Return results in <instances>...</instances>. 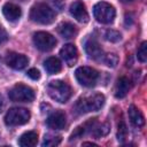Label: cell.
<instances>
[{"mask_svg": "<svg viewBox=\"0 0 147 147\" xmlns=\"http://www.w3.org/2000/svg\"><path fill=\"white\" fill-rule=\"evenodd\" d=\"M46 123L47 125L51 127V129H54V130H62L64 129L65 124H67V121H65V114L61 110H56L54 113H52L48 118L46 119Z\"/></svg>", "mask_w": 147, "mask_h": 147, "instance_id": "7c38bea8", "label": "cell"}, {"mask_svg": "<svg viewBox=\"0 0 147 147\" xmlns=\"http://www.w3.org/2000/svg\"><path fill=\"white\" fill-rule=\"evenodd\" d=\"M105 37H106L107 40H109V41H111V42H117V41H119V40L122 39L121 33H119L118 31H116V30H108V31L106 32Z\"/></svg>", "mask_w": 147, "mask_h": 147, "instance_id": "d4e9b609", "label": "cell"}, {"mask_svg": "<svg viewBox=\"0 0 147 147\" xmlns=\"http://www.w3.org/2000/svg\"><path fill=\"white\" fill-rule=\"evenodd\" d=\"M103 59V62L108 65V67H116V64L118 63V56L115 54V53H109V54H106L102 56Z\"/></svg>", "mask_w": 147, "mask_h": 147, "instance_id": "7402d4cb", "label": "cell"}, {"mask_svg": "<svg viewBox=\"0 0 147 147\" xmlns=\"http://www.w3.org/2000/svg\"><path fill=\"white\" fill-rule=\"evenodd\" d=\"M55 11L46 3H37L31 8L30 18L38 24H51L55 20Z\"/></svg>", "mask_w": 147, "mask_h": 147, "instance_id": "3957f363", "label": "cell"}, {"mask_svg": "<svg viewBox=\"0 0 147 147\" xmlns=\"http://www.w3.org/2000/svg\"><path fill=\"white\" fill-rule=\"evenodd\" d=\"M44 67L46 69V71L48 74H57L61 71L62 69V64H61V61L57 59V57H48L45 62H44Z\"/></svg>", "mask_w": 147, "mask_h": 147, "instance_id": "d6986e66", "label": "cell"}, {"mask_svg": "<svg viewBox=\"0 0 147 147\" xmlns=\"http://www.w3.org/2000/svg\"><path fill=\"white\" fill-rule=\"evenodd\" d=\"M2 13L5 15V17L9 21V22H15L17 21L21 15H22V10L21 8L15 5V3H11V2H7L3 5L2 7Z\"/></svg>", "mask_w": 147, "mask_h": 147, "instance_id": "4fadbf2b", "label": "cell"}, {"mask_svg": "<svg viewBox=\"0 0 147 147\" xmlns=\"http://www.w3.org/2000/svg\"><path fill=\"white\" fill-rule=\"evenodd\" d=\"M105 103V96L101 93H94L87 96L79 98L75 103V110L78 114L99 110Z\"/></svg>", "mask_w": 147, "mask_h": 147, "instance_id": "6da1fadb", "label": "cell"}, {"mask_svg": "<svg viewBox=\"0 0 147 147\" xmlns=\"http://www.w3.org/2000/svg\"><path fill=\"white\" fill-rule=\"evenodd\" d=\"M7 40V32L5 31V29L0 25V44Z\"/></svg>", "mask_w": 147, "mask_h": 147, "instance_id": "4316f807", "label": "cell"}, {"mask_svg": "<svg viewBox=\"0 0 147 147\" xmlns=\"http://www.w3.org/2000/svg\"><path fill=\"white\" fill-rule=\"evenodd\" d=\"M8 96L11 101L15 102H31L34 100V91L24 84H17L15 85L8 93Z\"/></svg>", "mask_w": 147, "mask_h": 147, "instance_id": "8992f818", "label": "cell"}, {"mask_svg": "<svg viewBox=\"0 0 147 147\" xmlns=\"http://www.w3.org/2000/svg\"><path fill=\"white\" fill-rule=\"evenodd\" d=\"M76 79L78 80V83L85 87H92L96 84L98 78H99V74L95 69L90 68V67H79L76 69L75 72Z\"/></svg>", "mask_w": 147, "mask_h": 147, "instance_id": "52a82bcc", "label": "cell"}, {"mask_svg": "<svg viewBox=\"0 0 147 147\" xmlns=\"http://www.w3.org/2000/svg\"><path fill=\"white\" fill-rule=\"evenodd\" d=\"M110 130V125L108 123H101V124H94V126L92 127V131L91 133L96 137V138H100V137H103L106 136Z\"/></svg>", "mask_w": 147, "mask_h": 147, "instance_id": "ffe728a7", "label": "cell"}, {"mask_svg": "<svg viewBox=\"0 0 147 147\" xmlns=\"http://www.w3.org/2000/svg\"><path fill=\"white\" fill-rule=\"evenodd\" d=\"M85 51L87 53V55L94 60H98L100 57L103 56V51L101 48V46L99 45V42L93 39V38H90L86 42H85Z\"/></svg>", "mask_w": 147, "mask_h": 147, "instance_id": "5bb4252c", "label": "cell"}, {"mask_svg": "<svg viewBox=\"0 0 147 147\" xmlns=\"http://www.w3.org/2000/svg\"><path fill=\"white\" fill-rule=\"evenodd\" d=\"M121 2H123V3H130V2H132V1H134V0H119Z\"/></svg>", "mask_w": 147, "mask_h": 147, "instance_id": "f546056e", "label": "cell"}, {"mask_svg": "<svg viewBox=\"0 0 147 147\" xmlns=\"http://www.w3.org/2000/svg\"><path fill=\"white\" fill-rule=\"evenodd\" d=\"M86 145H90V146H95L94 142H83V146H86Z\"/></svg>", "mask_w": 147, "mask_h": 147, "instance_id": "f1b7e54d", "label": "cell"}, {"mask_svg": "<svg viewBox=\"0 0 147 147\" xmlns=\"http://www.w3.org/2000/svg\"><path fill=\"white\" fill-rule=\"evenodd\" d=\"M26 75H28L31 79H33V80H37V79L40 78V72H39V70L36 69V68H31L30 70H28Z\"/></svg>", "mask_w": 147, "mask_h": 147, "instance_id": "484cf974", "label": "cell"}, {"mask_svg": "<svg viewBox=\"0 0 147 147\" xmlns=\"http://www.w3.org/2000/svg\"><path fill=\"white\" fill-rule=\"evenodd\" d=\"M70 14L80 23H86L88 21V14L86 10V7L83 1L76 0L70 6Z\"/></svg>", "mask_w": 147, "mask_h": 147, "instance_id": "30bf717a", "label": "cell"}, {"mask_svg": "<svg viewBox=\"0 0 147 147\" xmlns=\"http://www.w3.org/2000/svg\"><path fill=\"white\" fill-rule=\"evenodd\" d=\"M127 114H129V118H130V122L136 126V127H141L144 126L145 124V117L144 115L141 114V111L136 107V106H130L129 107V110H127Z\"/></svg>", "mask_w": 147, "mask_h": 147, "instance_id": "2e32d148", "label": "cell"}, {"mask_svg": "<svg viewBox=\"0 0 147 147\" xmlns=\"http://www.w3.org/2000/svg\"><path fill=\"white\" fill-rule=\"evenodd\" d=\"M137 56H138V60L142 63L146 62L147 60V42L146 41H142L138 48V52H137Z\"/></svg>", "mask_w": 147, "mask_h": 147, "instance_id": "603a6c76", "label": "cell"}, {"mask_svg": "<svg viewBox=\"0 0 147 147\" xmlns=\"http://www.w3.org/2000/svg\"><path fill=\"white\" fill-rule=\"evenodd\" d=\"M47 92L53 100L60 103L67 102L72 94L70 85L63 80H52L47 86Z\"/></svg>", "mask_w": 147, "mask_h": 147, "instance_id": "7a4b0ae2", "label": "cell"}, {"mask_svg": "<svg viewBox=\"0 0 147 147\" xmlns=\"http://www.w3.org/2000/svg\"><path fill=\"white\" fill-rule=\"evenodd\" d=\"M31 114L25 108H10L6 116H5V123L9 126H16V125H23L30 121Z\"/></svg>", "mask_w": 147, "mask_h": 147, "instance_id": "5b68a950", "label": "cell"}, {"mask_svg": "<svg viewBox=\"0 0 147 147\" xmlns=\"http://www.w3.org/2000/svg\"><path fill=\"white\" fill-rule=\"evenodd\" d=\"M57 32L61 37H63L65 39H71L77 34V29L74 24H71L69 22H63V23L59 24Z\"/></svg>", "mask_w": 147, "mask_h": 147, "instance_id": "ac0fdd59", "label": "cell"}, {"mask_svg": "<svg viewBox=\"0 0 147 147\" xmlns=\"http://www.w3.org/2000/svg\"><path fill=\"white\" fill-rule=\"evenodd\" d=\"M2 107H3V99H2V95L0 94V113L2 110Z\"/></svg>", "mask_w": 147, "mask_h": 147, "instance_id": "83f0119b", "label": "cell"}, {"mask_svg": "<svg viewBox=\"0 0 147 147\" xmlns=\"http://www.w3.org/2000/svg\"><path fill=\"white\" fill-rule=\"evenodd\" d=\"M38 142V133L36 131H28L18 139V145L22 147H33Z\"/></svg>", "mask_w": 147, "mask_h": 147, "instance_id": "e0dca14e", "label": "cell"}, {"mask_svg": "<svg viewBox=\"0 0 147 147\" xmlns=\"http://www.w3.org/2000/svg\"><path fill=\"white\" fill-rule=\"evenodd\" d=\"M93 15L98 22L102 24H110L115 18L116 11L114 6L106 1H101L93 7Z\"/></svg>", "mask_w": 147, "mask_h": 147, "instance_id": "277c9868", "label": "cell"}, {"mask_svg": "<svg viewBox=\"0 0 147 147\" xmlns=\"http://www.w3.org/2000/svg\"><path fill=\"white\" fill-rule=\"evenodd\" d=\"M131 88V84H130V80L127 77L125 76H122L117 79L116 84H115V96L117 99H122L124 98L129 91Z\"/></svg>", "mask_w": 147, "mask_h": 147, "instance_id": "9a60e30c", "label": "cell"}, {"mask_svg": "<svg viewBox=\"0 0 147 147\" xmlns=\"http://www.w3.org/2000/svg\"><path fill=\"white\" fill-rule=\"evenodd\" d=\"M60 55L69 67H72L78 59V52L74 44H65L60 49Z\"/></svg>", "mask_w": 147, "mask_h": 147, "instance_id": "8fae6325", "label": "cell"}, {"mask_svg": "<svg viewBox=\"0 0 147 147\" xmlns=\"http://www.w3.org/2000/svg\"><path fill=\"white\" fill-rule=\"evenodd\" d=\"M5 61L8 67H10L11 69H15V70H22L29 63V59L24 54H18L15 52L7 53Z\"/></svg>", "mask_w": 147, "mask_h": 147, "instance_id": "9c48e42d", "label": "cell"}, {"mask_svg": "<svg viewBox=\"0 0 147 147\" xmlns=\"http://www.w3.org/2000/svg\"><path fill=\"white\" fill-rule=\"evenodd\" d=\"M61 142L60 136H45L42 146H57Z\"/></svg>", "mask_w": 147, "mask_h": 147, "instance_id": "cb8c5ba5", "label": "cell"}, {"mask_svg": "<svg viewBox=\"0 0 147 147\" xmlns=\"http://www.w3.org/2000/svg\"><path fill=\"white\" fill-rule=\"evenodd\" d=\"M33 44L41 52H49L56 45V39L48 32L38 31L33 34Z\"/></svg>", "mask_w": 147, "mask_h": 147, "instance_id": "ba28073f", "label": "cell"}, {"mask_svg": "<svg viewBox=\"0 0 147 147\" xmlns=\"http://www.w3.org/2000/svg\"><path fill=\"white\" fill-rule=\"evenodd\" d=\"M127 136V130H126V125H125V122L123 118H121L117 123V139L118 141L123 142L125 140Z\"/></svg>", "mask_w": 147, "mask_h": 147, "instance_id": "44dd1931", "label": "cell"}]
</instances>
